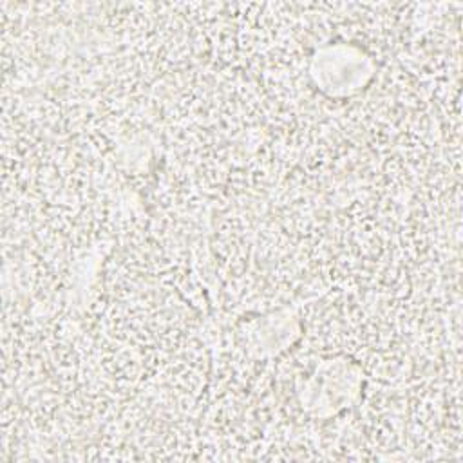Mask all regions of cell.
<instances>
[{
  "mask_svg": "<svg viewBox=\"0 0 463 463\" xmlns=\"http://www.w3.org/2000/svg\"><path fill=\"white\" fill-rule=\"evenodd\" d=\"M362 371L345 358L322 362L302 389V405L318 418H329L349 407L360 392Z\"/></svg>",
  "mask_w": 463,
  "mask_h": 463,
  "instance_id": "cell-1",
  "label": "cell"
}]
</instances>
